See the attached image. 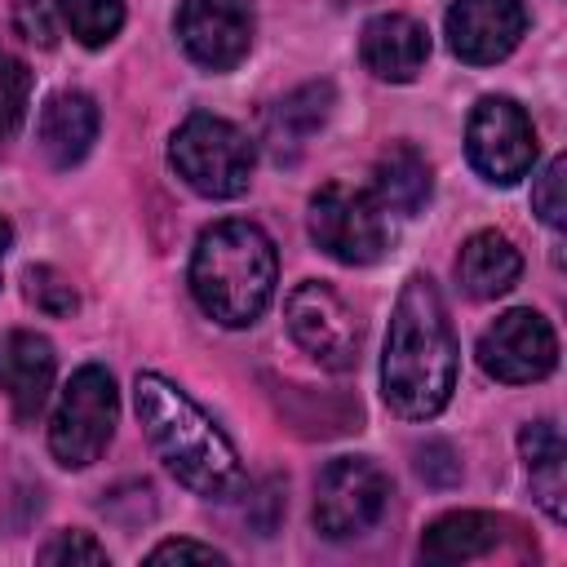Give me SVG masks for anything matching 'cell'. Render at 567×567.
<instances>
[{"label": "cell", "instance_id": "obj_1", "mask_svg": "<svg viewBox=\"0 0 567 567\" xmlns=\"http://www.w3.org/2000/svg\"><path fill=\"white\" fill-rule=\"evenodd\" d=\"M456 390V337L430 275H408L381 354V394L394 416L430 421Z\"/></svg>", "mask_w": 567, "mask_h": 567}, {"label": "cell", "instance_id": "obj_2", "mask_svg": "<svg viewBox=\"0 0 567 567\" xmlns=\"http://www.w3.org/2000/svg\"><path fill=\"white\" fill-rule=\"evenodd\" d=\"M133 403L155 456L177 483H186L204 501H235L244 492V465L235 443L186 390H177L159 372H137Z\"/></svg>", "mask_w": 567, "mask_h": 567}, {"label": "cell", "instance_id": "obj_3", "mask_svg": "<svg viewBox=\"0 0 567 567\" xmlns=\"http://www.w3.org/2000/svg\"><path fill=\"white\" fill-rule=\"evenodd\" d=\"M279 279V257L257 221L226 217L199 230L190 252V292L221 328H248L266 315Z\"/></svg>", "mask_w": 567, "mask_h": 567}, {"label": "cell", "instance_id": "obj_4", "mask_svg": "<svg viewBox=\"0 0 567 567\" xmlns=\"http://www.w3.org/2000/svg\"><path fill=\"white\" fill-rule=\"evenodd\" d=\"M168 164L173 173L204 199H235L248 190L257 151L248 142V133L221 115L195 111L177 124L173 142H168Z\"/></svg>", "mask_w": 567, "mask_h": 567}, {"label": "cell", "instance_id": "obj_5", "mask_svg": "<svg viewBox=\"0 0 567 567\" xmlns=\"http://www.w3.org/2000/svg\"><path fill=\"white\" fill-rule=\"evenodd\" d=\"M115 416H120L115 377L102 363H84L62 385V399H58L53 421H49V452H53V461L66 465V470L93 465L106 452L111 434H115Z\"/></svg>", "mask_w": 567, "mask_h": 567}, {"label": "cell", "instance_id": "obj_6", "mask_svg": "<svg viewBox=\"0 0 567 567\" xmlns=\"http://www.w3.org/2000/svg\"><path fill=\"white\" fill-rule=\"evenodd\" d=\"M390 505V474L372 456H337L315 483V527L328 540H354L381 523Z\"/></svg>", "mask_w": 567, "mask_h": 567}, {"label": "cell", "instance_id": "obj_7", "mask_svg": "<svg viewBox=\"0 0 567 567\" xmlns=\"http://www.w3.org/2000/svg\"><path fill=\"white\" fill-rule=\"evenodd\" d=\"M310 239L341 266H372L385 252V208L346 182H328L310 195Z\"/></svg>", "mask_w": 567, "mask_h": 567}, {"label": "cell", "instance_id": "obj_8", "mask_svg": "<svg viewBox=\"0 0 567 567\" xmlns=\"http://www.w3.org/2000/svg\"><path fill=\"white\" fill-rule=\"evenodd\" d=\"M465 155L478 177L514 186L536 164V128L514 97H483L465 124Z\"/></svg>", "mask_w": 567, "mask_h": 567}, {"label": "cell", "instance_id": "obj_9", "mask_svg": "<svg viewBox=\"0 0 567 567\" xmlns=\"http://www.w3.org/2000/svg\"><path fill=\"white\" fill-rule=\"evenodd\" d=\"M284 319H288V332L292 341L323 368L332 372H346L359 363V319L350 315V306L319 279H306L288 292L284 301Z\"/></svg>", "mask_w": 567, "mask_h": 567}, {"label": "cell", "instance_id": "obj_10", "mask_svg": "<svg viewBox=\"0 0 567 567\" xmlns=\"http://www.w3.org/2000/svg\"><path fill=\"white\" fill-rule=\"evenodd\" d=\"M478 368L492 377V381H505V385H527V381H540L554 372L558 363V337L549 328V319L540 310H505L492 328H483L478 337Z\"/></svg>", "mask_w": 567, "mask_h": 567}, {"label": "cell", "instance_id": "obj_11", "mask_svg": "<svg viewBox=\"0 0 567 567\" xmlns=\"http://www.w3.org/2000/svg\"><path fill=\"white\" fill-rule=\"evenodd\" d=\"M173 27L190 62L204 71H230L248 58L257 18L248 0H182Z\"/></svg>", "mask_w": 567, "mask_h": 567}, {"label": "cell", "instance_id": "obj_12", "mask_svg": "<svg viewBox=\"0 0 567 567\" xmlns=\"http://www.w3.org/2000/svg\"><path fill=\"white\" fill-rule=\"evenodd\" d=\"M447 49L470 66H492L509 58L527 31L523 0H452L447 18Z\"/></svg>", "mask_w": 567, "mask_h": 567}, {"label": "cell", "instance_id": "obj_13", "mask_svg": "<svg viewBox=\"0 0 567 567\" xmlns=\"http://www.w3.org/2000/svg\"><path fill=\"white\" fill-rule=\"evenodd\" d=\"M53 372H58V359H53L49 337L31 328L0 332V390L9 394L18 421H31L44 408L53 390Z\"/></svg>", "mask_w": 567, "mask_h": 567}, {"label": "cell", "instance_id": "obj_14", "mask_svg": "<svg viewBox=\"0 0 567 567\" xmlns=\"http://www.w3.org/2000/svg\"><path fill=\"white\" fill-rule=\"evenodd\" d=\"M359 58L377 80L408 84L421 75V66L430 58V35L408 13H377L359 35Z\"/></svg>", "mask_w": 567, "mask_h": 567}, {"label": "cell", "instance_id": "obj_15", "mask_svg": "<svg viewBox=\"0 0 567 567\" xmlns=\"http://www.w3.org/2000/svg\"><path fill=\"white\" fill-rule=\"evenodd\" d=\"M97 124H102V115H97V102H93L89 93H80V89L53 93V97L44 102L40 128H35L44 159H49L53 168L80 164V159L89 155V146L97 142Z\"/></svg>", "mask_w": 567, "mask_h": 567}, {"label": "cell", "instance_id": "obj_16", "mask_svg": "<svg viewBox=\"0 0 567 567\" xmlns=\"http://www.w3.org/2000/svg\"><path fill=\"white\" fill-rule=\"evenodd\" d=\"M434 195V173H430V159L408 146V142H394L377 155L372 164V199L385 208V213H399V217H416Z\"/></svg>", "mask_w": 567, "mask_h": 567}, {"label": "cell", "instance_id": "obj_17", "mask_svg": "<svg viewBox=\"0 0 567 567\" xmlns=\"http://www.w3.org/2000/svg\"><path fill=\"white\" fill-rule=\"evenodd\" d=\"M523 275V257L518 248L509 244V235L501 230H478L461 244V257H456V279L470 297L478 301H496L505 297Z\"/></svg>", "mask_w": 567, "mask_h": 567}, {"label": "cell", "instance_id": "obj_18", "mask_svg": "<svg viewBox=\"0 0 567 567\" xmlns=\"http://www.w3.org/2000/svg\"><path fill=\"white\" fill-rule=\"evenodd\" d=\"M518 452L532 478V492L540 501V509L563 523L567 518V447L554 421H532L518 430Z\"/></svg>", "mask_w": 567, "mask_h": 567}, {"label": "cell", "instance_id": "obj_19", "mask_svg": "<svg viewBox=\"0 0 567 567\" xmlns=\"http://www.w3.org/2000/svg\"><path fill=\"white\" fill-rule=\"evenodd\" d=\"M328 111H332V84H301V89H292L284 102H275V111L266 115V142H270V151L279 155V159H292L306 142H310V133L328 120Z\"/></svg>", "mask_w": 567, "mask_h": 567}, {"label": "cell", "instance_id": "obj_20", "mask_svg": "<svg viewBox=\"0 0 567 567\" xmlns=\"http://www.w3.org/2000/svg\"><path fill=\"white\" fill-rule=\"evenodd\" d=\"M496 540H501V523L492 514L456 509V514H443V518H434L425 527L421 558H430V563H465V558L487 554Z\"/></svg>", "mask_w": 567, "mask_h": 567}, {"label": "cell", "instance_id": "obj_21", "mask_svg": "<svg viewBox=\"0 0 567 567\" xmlns=\"http://www.w3.org/2000/svg\"><path fill=\"white\" fill-rule=\"evenodd\" d=\"M58 18L80 44L97 49L124 27V0H58Z\"/></svg>", "mask_w": 567, "mask_h": 567}, {"label": "cell", "instance_id": "obj_22", "mask_svg": "<svg viewBox=\"0 0 567 567\" xmlns=\"http://www.w3.org/2000/svg\"><path fill=\"white\" fill-rule=\"evenodd\" d=\"M27 102H31V71L13 53H0V142L22 124Z\"/></svg>", "mask_w": 567, "mask_h": 567}, {"label": "cell", "instance_id": "obj_23", "mask_svg": "<svg viewBox=\"0 0 567 567\" xmlns=\"http://www.w3.org/2000/svg\"><path fill=\"white\" fill-rule=\"evenodd\" d=\"M27 301L44 315H71L80 306L75 288L53 270V266H31L27 270Z\"/></svg>", "mask_w": 567, "mask_h": 567}, {"label": "cell", "instance_id": "obj_24", "mask_svg": "<svg viewBox=\"0 0 567 567\" xmlns=\"http://www.w3.org/2000/svg\"><path fill=\"white\" fill-rule=\"evenodd\" d=\"M563 173H567V159H549L545 173H540L536 186H532V208H536L540 221L554 226V230L567 221V204H563V182H567V177H563Z\"/></svg>", "mask_w": 567, "mask_h": 567}, {"label": "cell", "instance_id": "obj_25", "mask_svg": "<svg viewBox=\"0 0 567 567\" xmlns=\"http://www.w3.org/2000/svg\"><path fill=\"white\" fill-rule=\"evenodd\" d=\"M40 563H106V549L89 532H58L40 549Z\"/></svg>", "mask_w": 567, "mask_h": 567}, {"label": "cell", "instance_id": "obj_26", "mask_svg": "<svg viewBox=\"0 0 567 567\" xmlns=\"http://www.w3.org/2000/svg\"><path fill=\"white\" fill-rule=\"evenodd\" d=\"M13 27L22 40L40 44V49H53V13L44 0H13Z\"/></svg>", "mask_w": 567, "mask_h": 567}, {"label": "cell", "instance_id": "obj_27", "mask_svg": "<svg viewBox=\"0 0 567 567\" xmlns=\"http://www.w3.org/2000/svg\"><path fill=\"white\" fill-rule=\"evenodd\" d=\"M146 563H226V554L199 540H164L146 554Z\"/></svg>", "mask_w": 567, "mask_h": 567}, {"label": "cell", "instance_id": "obj_28", "mask_svg": "<svg viewBox=\"0 0 567 567\" xmlns=\"http://www.w3.org/2000/svg\"><path fill=\"white\" fill-rule=\"evenodd\" d=\"M416 470H421V478H430V483H439V487L456 483V474H461V465L452 461V447H447V443H425V447L416 452Z\"/></svg>", "mask_w": 567, "mask_h": 567}, {"label": "cell", "instance_id": "obj_29", "mask_svg": "<svg viewBox=\"0 0 567 567\" xmlns=\"http://www.w3.org/2000/svg\"><path fill=\"white\" fill-rule=\"evenodd\" d=\"M9 239H13V230H9V221L0 217V257H4V248H9Z\"/></svg>", "mask_w": 567, "mask_h": 567}]
</instances>
